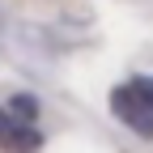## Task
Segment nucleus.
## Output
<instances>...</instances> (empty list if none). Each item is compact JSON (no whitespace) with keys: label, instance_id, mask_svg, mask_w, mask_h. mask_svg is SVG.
I'll return each mask as SVG.
<instances>
[{"label":"nucleus","instance_id":"nucleus-1","mask_svg":"<svg viewBox=\"0 0 153 153\" xmlns=\"http://www.w3.org/2000/svg\"><path fill=\"white\" fill-rule=\"evenodd\" d=\"M111 111H115V119H119L123 128H132L136 136H153V111L136 102V94H132L128 85L119 89H111Z\"/></svg>","mask_w":153,"mask_h":153},{"label":"nucleus","instance_id":"nucleus-2","mask_svg":"<svg viewBox=\"0 0 153 153\" xmlns=\"http://www.w3.org/2000/svg\"><path fill=\"white\" fill-rule=\"evenodd\" d=\"M0 149H9V153H38L43 149V132L30 128V123H13V132L0 140Z\"/></svg>","mask_w":153,"mask_h":153},{"label":"nucleus","instance_id":"nucleus-3","mask_svg":"<svg viewBox=\"0 0 153 153\" xmlns=\"http://www.w3.org/2000/svg\"><path fill=\"white\" fill-rule=\"evenodd\" d=\"M9 115H13V119L17 123H38V98H34V94H13V98H9V106H4Z\"/></svg>","mask_w":153,"mask_h":153},{"label":"nucleus","instance_id":"nucleus-4","mask_svg":"<svg viewBox=\"0 0 153 153\" xmlns=\"http://www.w3.org/2000/svg\"><path fill=\"white\" fill-rule=\"evenodd\" d=\"M128 89L136 94V102H140V106H149V111H153V76H132Z\"/></svg>","mask_w":153,"mask_h":153},{"label":"nucleus","instance_id":"nucleus-5","mask_svg":"<svg viewBox=\"0 0 153 153\" xmlns=\"http://www.w3.org/2000/svg\"><path fill=\"white\" fill-rule=\"evenodd\" d=\"M13 123H17V119H13V115H9L4 106H0V140H4V136H9V132H13Z\"/></svg>","mask_w":153,"mask_h":153}]
</instances>
